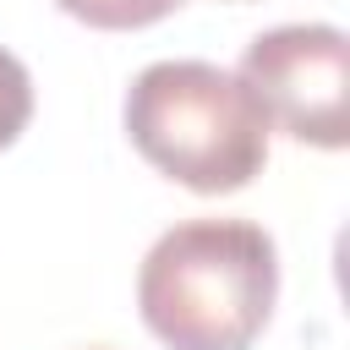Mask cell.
<instances>
[{
    "label": "cell",
    "instance_id": "cell-1",
    "mask_svg": "<svg viewBox=\"0 0 350 350\" xmlns=\"http://www.w3.org/2000/svg\"><path fill=\"white\" fill-rule=\"evenodd\" d=\"M279 301V246L252 219L170 224L137 268V312L164 350H252Z\"/></svg>",
    "mask_w": 350,
    "mask_h": 350
},
{
    "label": "cell",
    "instance_id": "cell-2",
    "mask_svg": "<svg viewBox=\"0 0 350 350\" xmlns=\"http://www.w3.org/2000/svg\"><path fill=\"white\" fill-rule=\"evenodd\" d=\"M131 148L197 197L246 191L268 164V115L252 88L213 60H153L120 104Z\"/></svg>",
    "mask_w": 350,
    "mask_h": 350
},
{
    "label": "cell",
    "instance_id": "cell-3",
    "mask_svg": "<svg viewBox=\"0 0 350 350\" xmlns=\"http://www.w3.org/2000/svg\"><path fill=\"white\" fill-rule=\"evenodd\" d=\"M235 77L252 88L268 131L328 153L350 142V38L334 22H284L257 33Z\"/></svg>",
    "mask_w": 350,
    "mask_h": 350
},
{
    "label": "cell",
    "instance_id": "cell-4",
    "mask_svg": "<svg viewBox=\"0 0 350 350\" xmlns=\"http://www.w3.org/2000/svg\"><path fill=\"white\" fill-rule=\"evenodd\" d=\"M66 16L98 27V33H131V27H153L170 11H180L186 0H55Z\"/></svg>",
    "mask_w": 350,
    "mask_h": 350
},
{
    "label": "cell",
    "instance_id": "cell-5",
    "mask_svg": "<svg viewBox=\"0 0 350 350\" xmlns=\"http://www.w3.org/2000/svg\"><path fill=\"white\" fill-rule=\"evenodd\" d=\"M33 120V77L27 66L0 44V148H11Z\"/></svg>",
    "mask_w": 350,
    "mask_h": 350
}]
</instances>
